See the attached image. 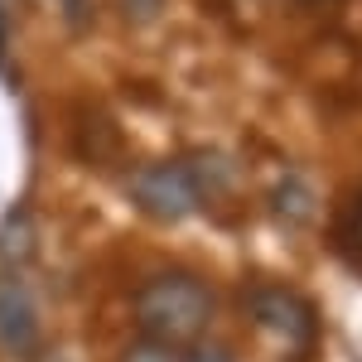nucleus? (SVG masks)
<instances>
[{
    "instance_id": "nucleus-1",
    "label": "nucleus",
    "mask_w": 362,
    "mask_h": 362,
    "mask_svg": "<svg viewBox=\"0 0 362 362\" xmlns=\"http://www.w3.org/2000/svg\"><path fill=\"white\" fill-rule=\"evenodd\" d=\"M213 309H218V300H213L208 280H198L194 271H165V276L140 285L136 324L155 343L194 348V343H203L208 324H213Z\"/></svg>"
},
{
    "instance_id": "nucleus-2",
    "label": "nucleus",
    "mask_w": 362,
    "mask_h": 362,
    "mask_svg": "<svg viewBox=\"0 0 362 362\" xmlns=\"http://www.w3.org/2000/svg\"><path fill=\"white\" fill-rule=\"evenodd\" d=\"M208 189H213V179L203 174V160H169V165L140 169L131 184V198L155 223H179L208 203Z\"/></svg>"
},
{
    "instance_id": "nucleus-3",
    "label": "nucleus",
    "mask_w": 362,
    "mask_h": 362,
    "mask_svg": "<svg viewBox=\"0 0 362 362\" xmlns=\"http://www.w3.org/2000/svg\"><path fill=\"white\" fill-rule=\"evenodd\" d=\"M251 319L266 329V334L285 338V343H309L314 338V309L295 295V290H280V285H261L247 295Z\"/></svg>"
},
{
    "instance_id": "nucleus-4",
    "label": "nucleus",
    "mask_w": 362,
    "mask_h": 362,
    "mask_svg": "<svg viewBox=\"0 0 362 362\" xmlns=\"http://www.w3.org/2000/svg\"><path fill=\"white\" fill-rule=\"evenodd\" d=\"M0 348L15 353V358H29L39 348V309H34V295L10 276L0 280Z\"/></svg>"
},
{
    "instance_id": "nucleus-5",
    "label": "nucleus",
    "mask_w": 362,
    "mask_h": 362,
    "mask_svg": "<svg viewBox=\"0 0 362 362\" xmlns=\"http://www.w3.org/2000/svg\"><path fill=\"white\" fill-rule=\"evenodd\" d=\"M121 362H184V353L169 348V343H155V338H140L121 353Z\"/></svg>"
},
{
    "instance_id": "nucleus-6",
    "label": "nucleus",
    "mask_w": 362,
    "mask_h": 362,
    "mask_svg": "<svg viewBox=\"0 0 362 362\" xmlns=\"http://www.w3.org/2000/svg\"><path fill=\"white\" fill-rule=\"evenodd\" d=\"M184 362H232V353H227V348H208V343H194V348L184 353Z\"/></svg>"
},
{
    "instance_id": "nucleus-7",
    "label": "nucleus",
    "mask_w": 362,
    "mask_h": 362,
    "mask_svg": "<svg viewBox=\"0 0 362 362\" xmlns=\"http://www.w3.org/2000/svg\"><path fill=\"white\" fill-rule=\"evenodd\" d=\"M126 5H131V15H136V20H145L150 10H160V0H126Z\"/></svg>"
},
{
    "instance_id": "nucleus-8",
    "label": "nucleus",
    "mask_w": 362,
    "mask_h": 362,
    "mask_svg": "<svg viewBox=\"0 0 362 362\" xmlns=\"http://www.w3.org/2000/svg\"><path fill=\"white\" fill-rule=\"evenodd\" d=\"M353 237H358V247H362V208L353 213Z\"/></svg>"
},
{
    "instance_id": "nucleus-9",
    "label": "nucleus",
    "mask_w": 362,
    "mask_h": 362,
    "mask_svg": "<svg viewBox=\"0 0 362 362\" xmlns=\"http://www.w3.org/2000/svg\"><path fill=\"white\" fill-rule=\"evenodd\" d=\"M0 63H5V15H0Z\"/></svg>"
},
{
    "instance_id": "nucleus-10",
    "label": "nucleus",
    "mask_w": 362,
    "mask_h": 362,
    "mask_svg": "<svg viewBox=\"0 0 362 362\" xmlns=\"http://www.w3.org/2000/svg\"><path fill=\"white\" fill-rule=\"evenodd\" d=\"M44 362H63V358H44Z\"/></svg>"
}]
</instances>
